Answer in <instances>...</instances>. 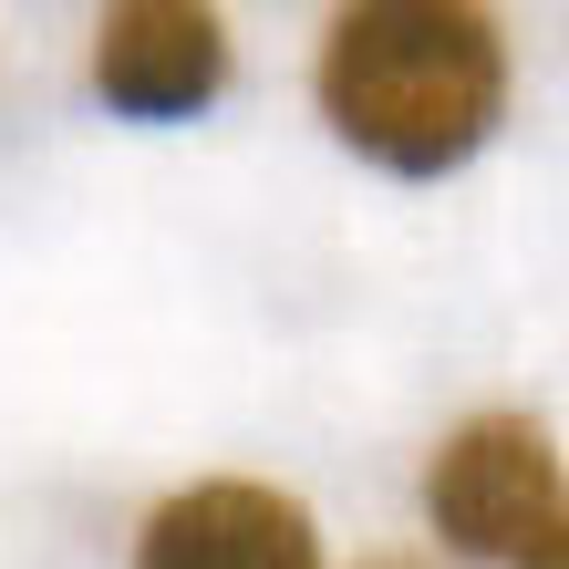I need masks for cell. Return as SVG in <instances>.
I'll list each match as a JSON object with an SVG mask.
<instances>
[{
	"instance_id": "1",
	"label": "cell",
	"mask_w": 569,
	"mask_h": 569,
	"mask_svg": "<svg viewBox=\"0 0 569 569\" xmlns=\"http://www.w3.org/2000/svg\"><path fill=\"white\" fill-rule=\"evenodd\" d=\"M321 114L383 177H446L508 114V31L477 0H352L321 31Z\"/></svg>"
},
{
	"instance_id": "2",
	"label": "cell",
	"mask_w": 569,
	"mask_h": 569,
	"mask_svg": "<svg viewBox=\"0 0 569 569\" xmlns=\"http://www.w3.org/2000/svg\"><path fill=\"white\" fill-rule=\"evenodd\" d=\"M559 508H569L559 446H549V425L518 415V405L466 415L446 446H435V466H425V518H435V539L456 559H508L518 569L559 528Z\"/></svg>"
},
{
	"instance_id": "3",
	"label": "cell",
	"mask_w": 569,
	"mask_h": 569,
	"mask_svg": "<svg viewBox=\"0 0 569 569\" xmlns=\"http://www.w3.org/2000/svg\"><path fill=\"white\" fill-rule=\"evenodd\" d=\"M93 93L124 124H187L228 93V21L208 0H114L93 21Z\"/></svg>"
},
{
	"instance_id": "4",
	"label": "cell",
	"mask_w": 569,
	"mask_h": 569,
	"mask_svg": "<svg viewBox=\"0 0 569 569\" xmlns=\"http://www.w3.org/2000/svg\"><path fill=\"white\" fill-rule=\"evenodd\" d=\"M136 569H321V528L270 477H197L146 508Z\"/></svg>"
},
{
	"instance_id": "5",
	"label": "cell",
	"mask_w": 569,
	"mask_h": 569,
	"mask_svg": "<svg viewBox=\"0 0 569 569\" xmlns=\"http://www.w3.org/2000/svg\"><path fill=\"white\" fill-rule=\"evenodd\" d=\"M518 569H569V508H559V528H549V539H539V549H528Z\"/></svg>"
},
{
	"instance_id": "6",
	"label": "cell",
	"mask_w": 569,
	"mask_h": 569,
	"mask_svg": "<svg viewBox=\"0 0 569 569\" xmlns=\"http://www.w3.org/2000/svg\"><path fill=\"white\" fill-rule=\"evenodd\" d=\"M362 569H425V559H362Z\"/></svg>"
}]
</instances>
